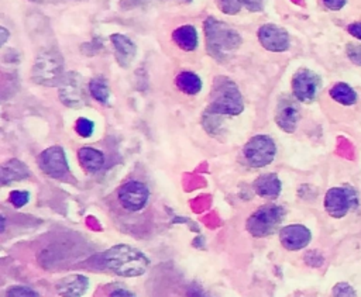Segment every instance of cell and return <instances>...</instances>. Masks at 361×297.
Returning <instances> with one entry per match:
<instances>
[{
  "label": "cell",
  "instance_id": "6da1fadb",
  "mask_svg": "<svg viewBox=\"0 0 361 297\" xmlns=\"http://www.w3.org/2000/svg\"><path fill=\"white\" fill-rule=\"evenodd\" d=\"M103 263L119 276L136 278L146 274L150 266V259L133 246L120 244L112 246L103 254Z\"/></svg>",
  "mask_w": 361,
  "mask_h": 297
},
{
  "label": "cell",
  "instance_id": "7a4b0ae2",
  "mask_svg": "<svg viewBox=\"0 0 361 297\" xmlns=\"http://www.w3.org/2000/svg\"><path fill=\"white\" fill-rule=\"evenodd\" d=\"M203 27L208 51L213 58L219 61L226 60V57L243 42L242 36L237 30L214 17H208Z\"/></svg>",
  "mask_w": 361,
  "mask_h": 297
},
{
  "label": "cell",
  "instance_id": "3957f363",
  "mask_svg": "<svg viewBox=\"0 0 361 297\" xmlns=\"http://www.w3.org/2000/svg\"><path fill=\"white\" fill-rule=\"evenodd\" d=\"M243 97L237 85L226 77L216 78L213 81L208 113L213 116H237L243 112Z\"/></svg>",
  "mask_w": 361,
  "mask_h": 297
},
{
  "label": "cell",
  "instance_id": "277c9868",
  "mask_svg": "<svg viewBox=\"0 0 361 297\" xmlns=\"http://www.w3.org/2000/svg\"><path fill=\"white\" fill-rule=\"evenodd\" d=\"M33 81L37 85L54 88L61 83L64 78V60L55 49H44L38 53L33 70Z\"/></svg>",
  "mask_w": 361,
  "mask_h": 297
},
{
  "label": "cell",
  "instance_id": "5b68a950",
  "mask_svg": "<svg viewBox=\"0 0 361 297\" xmlns=\"http://www.w3.org/2000/svg\"><path fill=\"white\" fill-rule=\"evenodd\" d=\"M284 216H285V210L281 206L277 205L262 206L249 217L246 222V229L256 238L267 237L278 229Z\"/></svg>",
  "mask_w": 361,
  "mask_h": 297
},
{
  "label": "cell",
  "instance_id": "8992f818",
  "mask_svg": "<svg viewBox=\"0 0 361 297\" xmlns=\"http://www.w3.org/2000/svg\"><path fill=\"white\" fill-rule=\"evenodd\" d=\"M243 154L250 166L264 168L274 161L277 146L271 137L256 135L245 145Z\"/></svg>",
  "mask_w": 361,
  "mask_h": 297
},
{
  "label": "cell",
  "instance_id": "52a82bcc",
  "mask_svg": "<svg viewBox=\"0 0 361 297\" xmlns=\"http://www.w3.org/2000/svg\"><path fill=\"white\" fill-rule=\"evenodd\" d=\"M358 197L356 190L346 185L339 188H332L325 196V209L329 216L334 218L345 217L351 209L357 207Z\"/></svg>",
  "mask_w": 361,
  "mask_h": 297
},
{
  "label": "cell",
  "instance_id": "ba28073f",
  "mask_svg": "<svg viewBox=\"0 0 361 297\" xmlns=\"http://www.w3.org/2000/svg\"><path fill=\"white\" fill-rule=\"evenodd\" d=\"M150 190L142 182L129 181L117 190V201L127 211H140L147 206Z\"/></svg>",
  "mask_w": 361,
  "mask_h": 297
},
{
  "label": "cell",
  "instance_id": "9c48e42d",
  "mask_svg": "<svg viewBox=\"0 0 361 297\" xmlns=\"http://www.w3.org/2000/svg\"><path fill=\"white\" fill-rule=\"evenodd\" d=\"M322 86V81L319 75L310 69H299L292 79V92L297 101L302 103L314 102L319 89Z\"/></svg>",
  "mask_w": 361,
  "mask_h": 297
},
{
  "label": "cell",
  "instance_id": "30bf717a",
  "mask_svg": "<svg viewBox=\"0 0 361 297\" xmlns=\"http://www.w3.org/2000/svg\"><path fill=\"white\" fill-rule=\"evenodd\" d=\"M61 102L72 109H78L86 105V96L84 90L82 77L77 72H68L60 83Z\"/></svg>",
  "mask_w": 361,
  "mask_h": 297
},
{
  "label": "cell",
  "instance_id": "8fae6325",
  "mask_svg": "<svg viewBox=\"0 0 361 297\" xmlns=\"http://www.w3.org/2000/svg\"><path fill=\"white\" fill-rule=\"evenodd\" d=\"M38 166L45 173V175L54 178V179L64 178L69 170L65 153L58 145L47 148L45 151L40 154Z\"/></svg>",
  "mask_w": 361,
  "mask_h": 297
},
{
  "label": "cell",
  "instance_id": "7c38bea8",
  "mask_svg": "<svg viewBox=\"0 0 361 297\" xmlns=\"http://www.w3.org/2000/svg\"><path fill=\"white\" fill-rule=\"evenodd\" d=\"M260 44L271 53H284L290 48V34L277 24H264L257 31Z\"/></svg>",
  "mask_w": 361,
  "mask_h": 297
},
{
  "label": "cell",
  "instance_id": "4fadbf2b",
  "mask_svg": "<svg viewBox=\"0 0 361 297\" xmlns=\"http://www.w3.org/2000/svg\"><path fill=\"white\" fill-rule=\"evenodd\" d=\"M312 234L309 229L301 224L285 226L279 230V241L288 251H298L310 242Z\"/></svg>",
  "mask_w": 361,
  "mask_h": 297
},
{
  "label": "cell",
  "instance_id": "5bb4252c",
  "mask_svg": "<svg viewBox=\"0 0 361 297\" xmlns=\"http://www.w3.org/2000/svg\"><path fill=\"white\" fill-rule=\"evenodd\" d=\"M110 41L119 65L122 68H129L137 55L136 44L127 36L123 34H112Z\"/></svg>",
  "mask_w": 361,
  "mask_h": 297
},
{
  "label": "cell",
  "instance_id": "9a60e30c",
  "mask_svg": "<svg viewBox=\"0 0 361 297\" xmlns=\"http://www.w3.org/2000/svg\"><path fill=\"white\" fill-rule=\"evenodd\" d=\"M299 120V109L298 106L290 101V99H284L279 102L277 113H275V121L279 129H282L286 133H294Z\"/></svg>",
  "mask_w": 361,
  "mask_h": 297
},
{
  "label": "cell",
  "instance_id": "2e32d148",
  "mask_svg": "<svg viewBox=\"0 0 361 297\" xmlns=\"http://www.w3.org/2000/svg\"><path fill=\"white\" fill-rule=\"evenodd\" d=\"M89 289V279L84 275H69L55 283V290L61 297H82Z\"/></svg>",
  "mask_w": 361,
  "mask_h": 297
},
{
  "label": "cell",
  "instance_id": "e0dca14e",
  "mask_svg": "<svg viewBox=\"0 0 361 297\" xmlns=\"http://www.w3.org/2000/svg\"><path fill=\"white\" fill-rule=\"evenodd\" d=\"M256 193L261 197H267V199H277L281 193L282 185L279 178L275 173H266L256 179L253 185Z\"/></svg>",
  "mask_w": 361,
  "mask_h": 297
},
{
  "label": "cell",
  "instance_id": "ac0fdd59",
  "mask_svg": "<svg viewBox=\"0 0 361 297\" xmlns=\"http://www.w3.org/2000/svg\"><path fill=\"white\" fill-rule=\"evenodd\" d=\"M78 159L81 166L89 172L96 173L105 166V155L102 151L92 146H84L78 151Z\"/></svg>",
  "mask_w": 361,
  "mask_h": 297
},
{
  "label": "cell",
  "instance_id": "d6986e66",
  "mask_svg": "<svg viewBox=\"0 0 361 297\" xmlns=\"http://www.w3.org/2000/svg\"><path fill=\"white\" fill-rule=\"evenodd\" d=\"M173 40L181 49H184V51L186 53L195 51L199 44L198 31L194 26H190V24H185V26L178 27L173 33Z\"/></svg>",
  "mask_w": 361,
  "mask_h": 297
},
{
  "label": "cell",
  "instance_id": "ffe728a7",
  "mask_svg": "<svg viewBox=\"0 0 361 297\" xmlns=\"http://www.w3.org/2000/svg\"><path fill=\"white\" fill-rule=\"evenodd\" d=\"M30 170L26 164H23L18 159H10L2 166V173H0V179H2L3 185L18 182L29 178Z\"/></svg>",
  "mask_w": 361,
  "mask_h": 297
},
{
  "label": "cell",
  "instance_id": "44dd1931",
  "mask_svg": "<svg viewBox=\"0 0 361 297\" xmlns=\"http://www.w3.org/2000/svg\"><path fill=\"white\" fill-rule=\"evenodd\" d=\"M175 85L181 92L189 96H195L202 90L201 78L197 75V73L189 70L179 73V75L175 78Z\"/></svg>",
  "mask_w": 361,
  "mask_h": 297
},
{
  "label": "cell",
  "instance_id": "7402d4cb",
  "mask_svg": "<svg viewBox=\"0 0 361 297\" xmlns=\"http://www.w3.org/2000/svg\"><path fill=\"white\" fill-rule=\"evenodd\" d=\"M330 97L343 106H353L357 103V93L347 83H338L330 89Z\"/></svg>",
  "mask_w": 361,
  "mask_h": 297
},
{
  "label": "cell",
  "instance_id": "603a6c76",
  "mask_svg": "<svg viewBox=\"0 0 361 297\" xmlns=\"http://www.w3.org/2000/svg\"><path fill=\"white\" fill-rule=\"evenodd\" d=\"M89 92H90L92 97L95 99L96 102L103 103V105H106L109 102V99H110V89H109L108 82L102 77L93 78L89 82Z\"/></svg>",
  "mask_w": 361,
  "mask_h": 297
},
{
  "label": "cell",
  "instance_id": "cb8c5ba5",
  "mask_svg": "<svg viewBox=\"0 0 361 297\" xmlns=\"http://www.w3.org/2000/svg\"><path fill=\"white\" fill-rule=\"evenodd\" d=\"M216 3H218V8L229 16H234L237 14L240 10H242V0H216Z\"/></svg>",
  "mask_w": 361,
  "mask_h": 297
},
{
  "label": "cell",
  "instance_id": "d4e9b609",
  "mask_svg": "<svg viewBox=\"0 0 361 297\" xmlns=\"http://www.w3.org/2000/svg\"><path fill=\"white\" fill-rule=\"evenodd\" d=\"M6 297H40V294L27 286H12L8 289Z\"/></svg>",
  "mask_w": 361,
  "mask_h": 297
},
{
  "label": "cell",
  "instance_id": "484cf974",
  "mask_svg": "<svg viewBox=\"0 0 361 297\" xmlns=\"http://www.w3.org/2000/svg\"><path fill=\"white\" fill-rule=\"evenodd\" d=\"M75 130L77 133L84 137V138H88L93 134V130H95V125L93 121L85 118V117H81L78 121H77V126H75Z\"/></svg>",
  "mask_w": 361,
  "mask_h": 297
},
{
  "label": "cell",
  "instance_id": "4316f807",
  "mask_svg": "<svg viewBox=\"0 0 361 297\" xmlns=\"http://www.w3.org/2000/svg\"><path fill=\"white\" fill-rule=\"evenodd\" d=\"M29 201H30V193L26 190H14L10 193V202L17 209L26 206Z\"/></svg>",
  "mask_w": 361,
  "mask_h": 297
},
{
  "label": "cell",
  "instance_id": "83f0119b",
  "mask_svg": "<svg viewBox=\"0 0 361 297\" xmlns=\"http://www.w3.org/2000/svg\"><path fill=\"white\" fill-rule=\"evenodd\" d=\"M332 294L333 297H356V290L349 283L340 282L333 287Z\"/></svg>",
  "mask_w": 361,
  "mask_h": 297
},
{
  "label": "cell",
  "instance_id": "f1b7e54d",
  "mask_svg": "<svg viewBox=\"0 0 361 297\" xmlns=\"http://www.w3.org/2000/svg\"><path fill=\"white\" fill-rule=\"evenodd\" d=\"M346 51H347V55L351 60V62L361 66V45L349 44L346 48Z\"/></svg>",
  "mask_w": 361,
  "mask_h": 297
},
{
  "label": "cell",
  "instance_id": "f546056e",
  "mask_svg": "<svg viewBox=\"0 0 361 297\" xmlns=\"http://www.w3.org/2000/svg\"><path fill=\"white\" fill-rule=\"evenodd\" d=\"M322 2L326 9L333 10V12H339L346 6L347 0H322Z\"/></svg>",
  "mask_w": 361,
  "mask_h": 297
},
{
  "label": "cell",
  "instance_id": "4dcf8cb0",
  "mask_svg": "<svg viewBox=\"0 0 361 297\" xmlns=\"http://www.w3.org/2000/svg\"><path fill=\"white\" fill-rule=\"evenodd\" d=\"M243 6H246L250 12H261L266 5V0H242Z\"/></svg>",
  "mask_w": 361,
  "mask_h": 297
},
{
  "label": "cell",
  "instance_id": "1f68e13d",
  "mask_svg": "<svg viewBox=\"0 0 361 297\" xmlns=\"http://www.w3.org/2000/svg\"><path fill=\"white\" fill-rule=\"evenodd\" d=\"M347 30H349V33H350L353 37L361 40V23H358V21H357V23H351L350 26L347 27Z\"/></svg>",
  "mask_w": 361,
  "mask_h": 297
},
{
  "label": "cell",
  "instance_id": "d6a6232c",
  "mask_svg": "<svg viewBox=\"0 0 361 297\" xmlns=\"http://www.w3.org/2000/svg\"><path fill=\"white\" fill-rule=\"evenodd\" d=\"M109 297H136L132 292H129L127 289H123V287H119V289H114Z\"/></svg>",
  "mask_w": 361,
  "mask_h": 297
},
{
  "label": "cell",
  "instance_id": "836d02e7",
  "mask_svg": "<svg viewBox=\"0 0 361 297\" xmlns=\"http://www.w3.org/2000/svg\"><path fill=\"white\" fill-rule=\"evenodd\" d=\"M188 297H206L201 287L198 286H190L188 290Z\"/></svg>",
  "mask_w": 361,
  "mask_h": 297
},
{
  "label": "cell",
  "instance_id": "e575fe53",
  "mask_svg": "<svg viewBox=\"0 0 361 297\" xmlns=\"http://www.w3.org/2000/svg\"><path fill=\"white\" fill-rule=\"evenodd\" d=\"M0 34H2V40H0V42H2V44H6V41H8V38H9V31H8L5 27H2V29H0Z\"/></svg>",
  "mask_w": 361,
  "mask_h": 297
},
{
  "label": "cell",
  "instance_id": "d590c367",
  "mask_svg": "<svg viewBox=\"0 0 361 297\" xmlns=\"http://www.w3.org/2000/svg\"><path fill=\"white\" fill-rule=\"evenodd\" d=\"M133 2L137 5H147V3H151L153 0H133Z\"/></svg>",
  "mask_w": 361,
  "mask_h": 297
},
{
  "label": "cell",
  "instance_id": "8d00e7d4",
  "mask_svg": "<svg viewBox=\"0 0 361 297\" xmlns=\"http://www.w3.org/2000/svg\"><path fill=\"white\" fill-rule=\"evenodd\" d=\"M182 3H192V0H179Z\"/></svg>",
  "mask_w": 361,
  "mask_h": 297
}]
</instances>
